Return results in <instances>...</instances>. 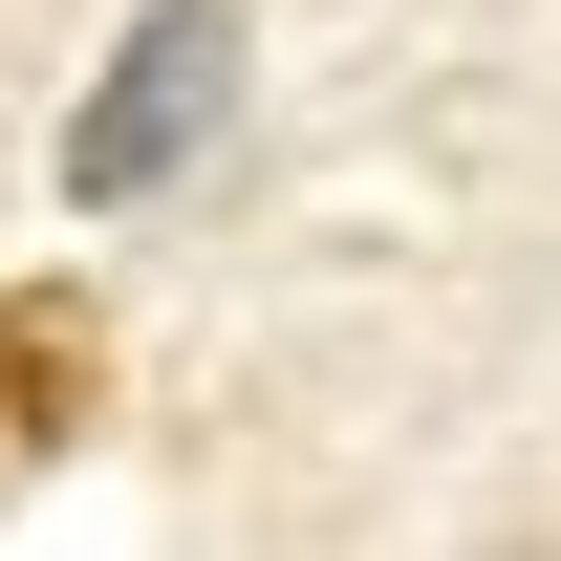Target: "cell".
I'll return each mask as SVG.
<instances>
[{
	"label": "cell",
	"mask_w": 561,
	"mask_h": 561,
	"mask_svg": "<svg viewBox=\"0 0 561 561\" xmlns=\"http://www.w3.org/2000/svg\"><path fill=\"white\" fill-rule=\"evenodd\" d=\"M238 66H260L238 0H130V44H108L87 108H66V216H151L216 130H238Z\"/></svg>",
	"instance_id": "obj_1"
}]
</instances>
